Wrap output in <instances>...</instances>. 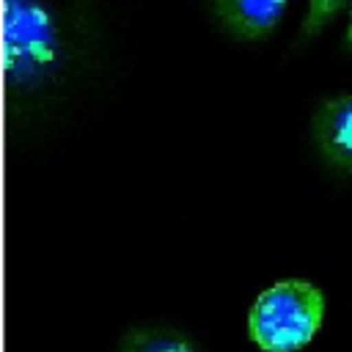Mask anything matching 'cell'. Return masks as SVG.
I'll return each mask as SVG.
<instances>
[{"label": "cell", "instance_id": "cell-1", "mask_svg": "<svg viewBox=\"0 0 352 352\" xmlns=\"http://www.w3.org/2000/svg\"><path fill=\"white\" fill-rule=\"evenodd\" d=\"M324 297L308 280H278L264 289L248 314V336L264 352H297L322 327Z\"/></svg>", "mask_w": 352, "mask_h": 352}, {"label": "cell", "instance_id": "cell-2", "mask_svg": "<svg viewBox=\"0 0 352 352\" xmlns=\"http://www.w3.org/2000/svg\"><path fill=\"white\" fill-rule=\"evenodd\" d=\"M55 55V30L50 16L33 0H8L6 6V72L19 80L36 77Z\"/></svg>", "mask_w": 352, "mask_h": 352}, {"label": "cell", "instance_id": "cell-3", "mask_svg": "<svg viewBox=\"0 0 352 352\" xmlns=\"http://www.w3.org/2000/svg\"><path fill=\"white\" fill-rule=\"evenodd\" d=\"M314 138L333 168L352 173V96L327 99L316 110Z\"/></svg>", "mask_w": 352, "mask_h": 352}, {"label": "cell", "instance_id": "cell-4", "mask_svg": "<svg viewBox=\"0 0 352 352\" xmlns=\"http://www.w3.org/2000/svg\"><path fill=\"white\" fill-rule=\"evenodd\" d=\"M289 0H212L217 22L236 38H264L280 22Z\"/></svg>", "mask_w": 352, "mask_h": 352}, {"label": "cell", "instance_id": "cell-5", "mask_svg": "<svg viewBox=\"0 0 352 352\" xmlns=\"http://www.w3.org/2000/svg\"><path fill=\"white\" fill-rule=\"evenodd\" d=\"M118 352H201L184 333L170 330V327H138L129 330Z\"/></svg>", "mask_w": 352, "mask_h": 352}, {"label": "cell", "instance_id": "cell-6", "mask_svg": "<svg viewBox=\"0 0 352 352\" xmlns=\"http://www.w3.org/2000/svg\"><path fill=\"white\" fill-rule=\"evenodd\" d=\"M346 0H308V14H305V25H302V36H314L322 30L324 22H330L338 8Z\"/></svg>", "mask_w": 352, "mask_h": 352}, {"label": "cell", "instance_id": "cell-7", "mask_svg": "<svg viewBox=\"0 0 352 352\" xmlns=\"http://www.w3.org/2000/svg\"><path fill=\"white\" fill-rule=\"evenodd\" d=\"M346 44L352 47V6H349V28H346Z\"/></svg>", "mask_w": 352, "mask_h": 352}]
</instances>
